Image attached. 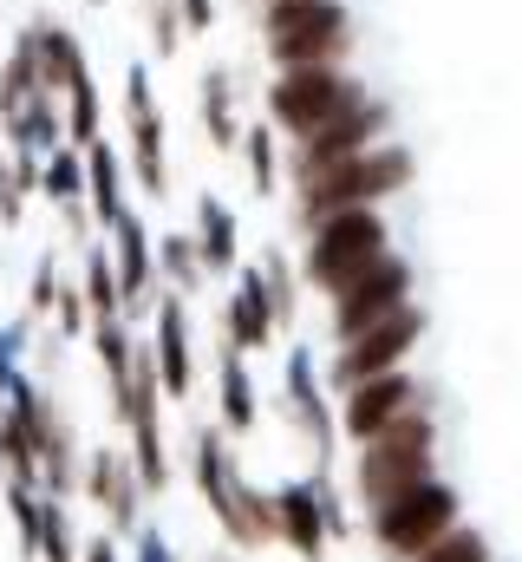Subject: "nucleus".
I'll return each mask as SVG.
<instances>
[{
    "label": "nucleus",
    "mask_w": 522,
    "mask_h": 562,
    "mask_svg": "<svg viewBox=\"0 0 522 562\" xmlns=\"http://www.w3.org/2000/svg\"><path fill=\"white\" fill-rule=\"evenodd\" d=\"M411 177H418L411 144L386 138V144H373V150H360V157H347V164H333V170H320V177H307L294 190V223L314 229V223H327L340 210H379L386 196L411 190Z\"/></svg>",
    "instance_id": "nucleus-1"
},
{
    "label": "nucleus",
    "mask_w": 522,
    "mask_h": 562,
    "mask_svg": "<svg viewBox=\"0 0 522 562\" xmlns=\"http://www.w3.org/2000/svg\"><path fill=\"white\" fill-rule=\"evenodd\" d=\"M190 477L209 504V517L223 524V537L236 550H268L274 543V517H268V491L242 477V458L229 451L223 425H196V451H190Z\"/></svg>",
    "instance_id": "nucleus-2"
},
{
    "label": "nucleus",
    "mask_w": 522,
    "mask_h": 562,
    "mask_svg": "<svg viewBox=\"0 0 522 562\" xmlns=\"http://www.w3.org/2000/svg\"><path fill=\"white\" fill-rule=\"evenodd\" d=\"M431 477H438V419H431V406H418V413H405L398 425H386L353 458V497L366 510H379L398 491L431 484Z\"/></svg>",
    "instance_id": "nucleus-3"
},
{
    "label": "nucleus",
    "mask_w": 522,
    "mask_h": 562,
    "mask_svg": "<svg viewBox=\"0 0 522 562\" xmlns=\"http://www.w3.org/2000/svg\"><path fill=\"white\" fill-rule=\"evenodd\" d=\"M261 46L281 66H347L353 7L347 0H261Z\"/></svg>",
    "instance_id": "nucleus-4"
},
{
    "label": "nucleus",
    "mask_w": 522,
    "mask_h": 562,
    "mask_svg": "<svg viewBox=\"0 0 522 562\" xmlns=\"http://www.w3.org/2000/svg\"><path fill=\"white\" fill-rule=\"evenodd\" d=\"M379 256H392L386 210H340V216H327V223L307 229L300 281H307L314 294H340L353 276H366Z\"/></svg>",
    "instance_id": "nucleus-5"
},
{
    "label": "nucleus",
    "mask_w": 522,
    "mask_h": 562,
    "mask_svg": "<svg viewBox=\"0 0 522 562\" xmlns=\"http://www.w3.org/2000/svg\"><path fill=\"white\" fill-rule=\"evenodd\" d=\"M360 99H366V79L353 66H281L268 79V99L261 105H268V125H281L287 138H300V132L340 119Z\"/></svg>",
    "instance_id": "nucleus-6"
},
{
    "label": "nucleus",
    "mask_w": 522,
    "mask_h": 562,
    "mask_svg": "<svg viewBox=\"0 0 522 562\" xmlns=\"http://www.w3.org/2000/svg\"><path fill=\"white\" fill-rule=\"evenodd\" d=\"M457 524H464V497H457L444 477L411 484V491H398L392 504L366 510V530H373L379 557H392V562H411L418 550H431V543H438L444 530H457Z\"/></svg>",
    "instance_id": "nucleus-7"
},
{
    "label": "nucleus",
    "mask_w": 522,
    "mask_h": 562,
    "mask_svg": "<svg viewBox=\"0 0 522 562\" xmlns=\"http://www.w3.org/2000/svg\"><path fill=\"white\" fill-rule=\"evenodd\" d=\"M424 327H431V314H424L418 301H405L398 314L373 321L366 334H353V340H333V360H327V386H333V393H353L360 380L398 373V367H405V360L418 353Z\"/></svg>",
    "instance_id": "nucleus-8"
},
{
    "label": "nucleus",
    "mask_w": 522,
    "mask_h": 562,
    "mask_svg": "<svg viewBox=\"0 0 522 562\" xmlns=\"http://www.w3.org/2000/svg\"><path fill=\"white\" fill-rule=\"evenodd\" d=\"M386 132H392V105L366 92V99H360V105H347L340 119H327V125H314V132H300V138H294L287 183L300 190L307 177H320V170H333V164H347V157H360V150L386 144Z\"/></svg>",
    "instance_id": "nucleus-9"
},
{
    "label": "nucleus",
    "mask_w": 522,
    "mask_h": 562,
    "mask_svg": "<svg viewBox=\"0 0 522 562\" xmlns=\"http://www.w3.org/2000/svg\"><path fill=\"white\" fill-rule=\"evenodd\" d=\"M7 400H20V406H26V419H33V445H39V491H46V497H72V491L86 484V471H79V431H72V419L59 413L53 386H39V380L26 373Z\"/></svg>",
    "instance_id": "nucleus-10"
},
{
    "label": "nucleus",
    "mask_w": 522,
    "mask_h": 562,
    "mask_svg": "<svg viewBox=\"0 0 522 562\" xmlns=\"http://www.w3.org/2000/svg\"><path fill=\"white\" fill-rule=\"evenodd\" d=\"M125 170L144 196H170V125L157 112V92H150V66H130L125 72Z\"/></svg>",
    "instance_id": "nucleus-11"
},
{
    "label": "nucleus",
    "mask_w": 522,
    "mask_h": 562,
    "mask_svg": "<svg viewBox=\"0 0 522 562\" xmlns=\"http://www.w3.org/2000/svg\"><path fill=\"white\" fill-rule=\"evenodd\" d=\"M411 288H418V276H411V262L392 249V256H379L366 276H353L340 294H327V314H333V340H353V334H366L373 321H386V314H398L405 301H411Z\"/></svg>",
    "instance_id": "nucleus-12"
},
{
    "label": "nucleus",
    "mask_w": 522,
    "mask_h": 562,
    "mask_svg": "<svg viewBox=\"0 0 522 562\" xmlns=\"http://www.w3.org/2000/svg\"><path fill=\"white\" fill-rule=\"evenodd\" d=\"M281 413L300 425V438L314 445V471H333L340 419H333V406H327V380H320L314 347H287V367H281Z\"/></svg>",
    "instance_id": "nucleus-13"
},
{
    "label": "nucleus",
    "mask_w": 522,
    "mask_h": 562,
    "mask_svg": "<svg viewBox=\"0 0 522 562\" xmlns=\"http://www.w3.org/2000/svg\"><path fill=\"white\" fill-rule=\"evenodd\" d=\"M431 400V386L418 380V373H379V380H360L353 393H340V431L353 438V445H366V438H379L386 425H398L405 413H418Z\"/></svg>",
    "instance_id": "nucleus-14"
},
{
    "label": "nucleus",
    "mask_w": 522,
    "mask_h": 562,
    "mask_svg": "<svg viewBox=\"0 0 522 562\" xmlns=\"http://www.w3.org/2000/svg\"><path fill=\"white\" fill-rule=\"evenodd\" d=\"M86 497L105 510L112 537H137V530H144V504H150V491H144L130 451H118V445H92V451H86Z\"/></svg>",
    "instance_id": "nucleus-15"
},
{
    "label": "nucleus",
    "mask_w": 522,
    "mask_h": 562,
    "mask_svg": "<svg viewBox=\"0 0 522 562\" xmlns=\"http://www.w3.org/2000/svg\"><path fill=\"white\" fill-rule=\"evenodd\" d=\"M268 517H274V543H287L300 562H327V510H320V484L314 477H294L281 491H268Z\"/></svg>",
    "instance_id": "nucleus-16"
},
{
    "label": "nucleus",
    "mask_w": 522,
    "mask_h": 562,
    "mask_svg": "<svg viewBox=\"0 0 522 562\" xmlns=\"http://www.w3.org/2000/svg\"><path fill=\"white\" fill-rule=\"evenodd\" d=\"M150 353H157L163 400H190L196 393V347H190V307L177 288H163V301L150 307Z\"/></svg>",
    "instance_id": "nucleus-17"
},
{
    "label": "nucleus",
    "mask_w": 522,
    "mask_h": 562,
    "mask_svg": "<svg viewBox=\"0 0 522 562\" xmlns=\"http://www.w3.org/2000/svg\"><path fill=\"white\" fill-rule=\"evenodd\" d=\"M105 243H112V262H118V301H125V314H144V307H157V236L144 229V216H137V203L118 210V223L105 229Z\"/></svg>",
    "instance_id": "nucleus-18"
},
{
    "label": "nucleus",
    "mask_w": 522,
    "mask_h": 562,
    "mask_svg": "<svg viewBox=\"0 0 522 562\" xmlns=\"http://www.w3.org/2000/svg\"><path fill=\"white\" fill-rule=\"evenodd\" d=\"M274 301H268V281H261V262L256 269H236V288L223 301V340L242 347V353H268L274 347Z\"/></svg>",
    "instance_id": "nucleus-19"
},
{
    "label": "nucleus",
    "mask_w": 522,
    "mask_h": 562,
    "mask_svg": "<svg viewBox=\"0 0 522 562\" xmlns=\"http://www.w3.org/2000/svg\"><path fill=\"white\" fill-rule=\"evenodd\" d=\"M216 406H223V431L229 438H249L261 419V393H256V373H249V353L242 347H216Z\"/></svg>",
    "instance_id": "nucleus-20"
},
{
    "label": "nucleus",
    "mask_w": 522,
    "mask_h": 562,
    "mask_svg": "<svg viewBox=\"0 0 522 562\" xmlns=\"http://www.w3.org/2000/svg\"><path fill=\"white\" fill-rule=\"evenodd\" d=\"M125 157H118V144H86V210H92V223H99V236L118 223V210H125Z\"/></svg>",
    "instance_id": "nucleus-21"
},
{
    "label": "nucleus",
    "mask_w": 522,
    "mask_h": 562,
    "mask_svg": "<svg viewBox=\"0 0 522 562\" xmlns=\"http://www.w3.org/2000/svg\"><path fill=\"white\" fill-rule=\"evenodd\" d=\"M196 249L209 276H236L242 269V223L223 196H196Z\"/></svg>",
    "instance_id": "nucleus-22"
},
{
    "label": "nucleus",
    "mask_w": 522,
    "mask_h": 562,
    "mask_svg": "<svg viewBox=\"0 0 522 562\" xmlns=\"http://www.w3.org/2000/svg\"><path fill=\"white\" fill-rule=\"evenodd\" d=\"M7 125V150H20V157H46V150H59L66 144V112H59V92H39V99H26L13 119H0Z\"/></svg>",
    "instance_id": "nucleus-23"
},
{
    "label": "nucleus",
    "mask_w": 522,
    "mask_h": 562,
    "mask_svg": "<svg viewBox=\"0 0 522 562\" xmlns=\"http://www.w3.org/2000/svg\"><path fill=\"white\" fill-rule=\"evenodd\" d=\"M33 40H39V79H46V92L66 99V86L92 66L86 59V40L72 26H59V20H33Z\"/></svg>",
    "instance_id": "nucleus-24"
},
{
    "label": "nucleus",
    "mask_w": 522,
    "mask_h": 562,
    "mask_svg": "<svg viewBox=\"0 0 522 562\" xmlns=\"http://www.w3.org/2000/svg\"><path fill=\"white\" fill-rule=\"evenodd\" d=\"M196 112H203V132L216 150H236L242 144V112H236V79L223 72V66H209L203 72V86H196Z\"/></svg>",
    "instance_id": "nucleus-25"
},
{
    "label": "nucleus",
    "mask_w": 522,
    "mask_h": 562,
    "mask_svg": "<svg viewBox=\"0 0 522 562\" xmlns=\"http://www.w3.org/2000/svg\"><path fill=\"white\" fill-rule=\"evenodd\" d=\"M46 92V79H39V40H33V26H20L13 33V53H7V66H0V119H13L26 99H39Z\"/></svg>",
    "instance_id": "nucleus-26"
},
{
    "label": "nucleus",
    "mask_w": 522,
    "mask_h": 562,
    "mask_svg": "<svg viewBox=\"0 0 522 562\" xmlns=\"http://www.w3.org/2000/svg\"><path fill=\"white\" fill-rule=\"evenodd\" d=\"M0 464H7V484H39V445L20 400H0Z\"/></svg>",
    "instance_id": "nucleus-27"
},
{
    "label": "nucleus",
    "mask_w": 522,
    "mask_h": 562,
    "mask_svg": "<svg viewBox=\"0 0 522 562\" xmlns=\"http://www.w3.org/2000/svg\"><path fill=\"white\" fill-rule=\"evenodd\" d=\"M157 276H163V288H177L183 301L209 281L203 249H196V229H170V236H157Z\"/></svg>",
    "instance_id": "nucleus-28"
},
{
    "label": "nucleus",
    "mask_w": 522,
    "mask_h": 562,
    "mask_svg": "<svg viewBox=\"0 0 522 562\" xmlns=\"http://www.w3.org/2000/svg\"><path fill=\"white\" fill-rule=\"evenodd\" d=\"M59 105H66V144H79V150H86V144L105 138V99H99V79H92V66H86V72L66 86V99H59Z\"/></svg>",
    "instance_id": "nucleus-29"
},
{
    "label": "nucleus",
    "mask_w": 522,
    "mask_h": 562,
    "mask_svg": "<svg viewBox=\"0 0 522 562\" xmlns=\"http://www.w3.org/2000/svg\"><path fill=\"white\" fill-rule=\"evenodd\" d=\"M39 196H46L53 210H66V203H86V150H79V144H59V150H46V164H39Z\"/></svg>",
    "instance_id": "nucleus-30"
},
{
    "label": "nucleus",
    "mask_w": 522,
    "mask_h": 562,
    "mask_svg": "<svg viewBox=\"0 0 522 562\" xmlns=\"http://www.w3.org/2000/svg\"><path fill=\"white\" fill-rule=\"evenodd\" d=\"M86 307L92 321H118L125 301H118V262H112V243H86Z\"/></svg>",
    "instance_id": "nucleus-31"
},
{
    "label": "nucleus",
    "mask_w": 522,
    "mask_h": 562,
    "mask_svg": "<svg viewBox=\"0 0 522 562\" xmlns=\"http://www.w3.org/2000/svg\"><path fill=\"white\" fill-rule=\"evenodd\" d=\"M39 164H46V157H20V150L0 157V223H7V229L26 216V196L39 190Z\"/></svg>",
    "instance_id": "nucleus-32"
},
{
    "label": "nucleus",
    "mask_w": 522,
    "mask_h": 562,
    "mask_svg": "<svg viewBox=\"0 0 522 562\" xmlns=\"http://www.w3.org/2000/svg\"><path fill=\"white\" fill-rule=\"evenodd\" d=\"M261 281H268V301H274V327L287 334L294 314H300V262H287L281 249L261 256Z\"/></svg>",
    "instance_id": "nucleus-33"
},
{
    "label": "nucleus",
    "mask_w": 522,
    "mask_h": 562,
    "mask_svg": "<svg viewBox=\"0 0 522 562\" xmlns=\"http://www.w3.org/2000/svg\"><path fill=\"white\" fill-rule=\"evenodd\" d=\"M242 164H249V190L256 196H274V183H281V157H274V125L261 119V125H242Z\"/></svg>",
    "instance_id": "nucleus-34"
},
{
    "label": "nucleus",
    "mask_w": 522,
    "mask_h": 562,
    "mask_svg": "<svg viewBox=\"0 0 522 562\" xmlns=\"http://www.w3.org/2000/svg\"><path fill=\"white\" fill-rule=\"evenodd\" d=\"M7 517H13V537H20V557H39V517H46V491L39 484H7Z\"/></svg>",
    "instance_id": "nucleus-35"
},
{
    "label": "nucleus",
    "mask_w": 522,
    "mask_h": 562,
    "mask_svg": "<svg viewBox=\"0 0 522 562\" xmlns=\"http://www.w3.org/2000/svg\"><path fill=\"white\" fill-rule=\"evenodd\" d=\"M86 543L72 537L66 524V497H46V517H39V562H79Z\"/></svg>",
    "instance_id": "nucleus-36"
},
{
    "label": "nucleus",
    "mask_w": 522,
    "mask_h": 562,
    "mask_svg": "<svg viewBox=\"0 0 522 562\" xmlns=\"http://www.w3.org/2000/svg\"><path fill=\"white\" fill-rule=\"evenodd\" d=\"M411 562H490V537L470 530V524H457V530H444L431 550H418Z\"/></svg>",
    "instance_id": "nucleus-37"
},
{
    "label": "nucleus",
    "mask_w": 522,
    "mask_h": 562,
    "mask_svg": "<svg viewBox=\"0 0 522 562\" xmlns=\"http://www.w3.org/2000/svg\"><path fill=\"white\" fill-rule=\"evenodd\" d=\"M144 20H150V53H157V59H170V53L183 46V33H190L177 0H144Z\"/></svg>",
    "instance_id": "nucleus-38"
},
{
    "label": "nucleus",
    "mask_w": 522,
    "mask_h": 562,
    "mask_svg": "<svg viewBox=\"0 0 522 562\" xmlns=\"http://www.w3.org/2000/svg\"><path fill=\"white\" fill-rule=\"evenodd\" d=\"M20 380H26V321L0 327V400H7Z\"/></svg>",
    "instance_id": "nucleus-39"
},
{
    "label": "nucleus",
    "mask_w": 522,
    "mask_h": 562,
    "mask_svg": "<svg viewBox=\"0 0 522 562\" xmlns=\"http://www.w3.org/2000/svg\"><path fill=\"white\" fill-rule=\"evenodd\" d=\"M53 321H59V334L72 340V334H92V307H86V288H72V281H59V301H53Z\"/></svg>",
    "instance_id": "nucleus-40"
},
{
    "label": "nucleus",
    "mask_w": 522,
    "mask_h": 562,
    "mask_svg": "<svg viewBox=\"0 0 522 562\" xmlns=\"http://www.w3.org/2000/svg\"><path fill=\"white\" fill-rule=\"evenodd\" d=\"M53 301H59V256H39L26 281V314H53Z\"/></svg>",
    "instance_id": "nucleus-41"
},
{
    "label": "nucleus",
    "mask_w": 522,
    "mask_h": 562,
    "mask_svg": "<svg viewBox=\"0 0 522 562\" xmlns=\"http://www.w3.org/2000/svg\"><path fill=\"white\" fill-rule=\"evenodd\" d=\"M130 543H137V562H177V550H170V537H163V530H150V524H144V530H137Z\"/></svg>",
    "instance_id": "nucleus-42"
},
{
    "label": "nucleus",
    "mask_w": 522,
    "mask_h": 562,
    "mask_svg": "<svg viewBox=\"0 0 522 562\" xmlns=\"http://www.w3.org/2000/svg\"><path fill=\"white\" fill-rule=\"evenodd\" d=\"M177 7H183V26L190 33H209L216 26V0H177Z\"/></svg>",
    "instance_id": "nucleus-43"
},
{
    "label": "nucleus",
    "mask_w": 522,
    "mask_h": 562,
    "mask_svg": "<svg viewBox=\"0 0 522 562\" xmlns=\"http://www.w3.org/2000/svg\"><path fill=\"white\" fill-rule=\"evenodd\" d=\"M79 562H118V537H92V543H86V557Z\"/></svg>",
    "instance_id": "nucleus-44"
},
{
    "label": "nucleus",
    "mask_w": 522,
    "mask_h": 562,
    "mask_svg": "<svg viewBox=\"0 0 522 562\" xmlns=\"http://www.w3.org/2000/svg\"><path fill=\"white\" fill-rule=\"evenodd\" d=\"M0 491H7V464H0Z\"/></svg>",
    "instance_id": "nucleus-45"
},
{
    "label": "nucleus",
    "mask_w": 522,
    "mask_h": 562,
    "mask_svg": "<svg viewBox=\"0 0 522 562\" xmlns=\"http://www.w3.org/2000/svg\"><path fill=\"white\" fill-rule=\"evenodd\" d=\"M216 562H236V557H216Z\"/></svg>",
    "instance_id": "nucleus-46"
},
{
    "label": "nucleus",
    "mask_w": 522,
    "mask_h": 562,
    "mask_svg": "<svg viewBox=\"0 0 522 562\" xmlns=\"http://www.w3.org/2000/svg\"><path fill=\"white\" fill-rule=\"evenodd\" d=\"M92 7H105V0H92Z\"/></svg>",
    "instance_id": "nucleus-47"
}]
</instances>
